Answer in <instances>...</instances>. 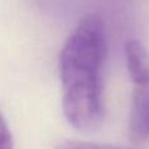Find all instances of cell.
Segmentation results:
<instances>
[{
  "instance_id": "cell-1",
  "label": "cell",
  "mask_w": 149,
  "mask_h": 149,
  "mask_svg": "<svg viewBox=\"0 0 149 149\" xmlns=\"http://www.w3.org/2000/svg\"><path fill=\"white\" fill-rule=\"evenodd\" d=\"M107 56L105 21L88 15L65 41L59 56L63 113L76 130L92 132L105 120L102 71Z\"/></svg>"
},
{
  "instance_id": "cell-2",
  "label": "cell",
  "mask_w": 149,
  "mask_h": 149,
  "mask_svg": "<svg viewBox=\"0 0 149 149\" xmlns=\"http://www.w3.org/2000/svg\"><path fill=\"white\" fill-rule=\"evenodd\" d=\"M128 131L132 141H149V88L134 89Z\"/></svg>"
},
{
  "instance_id": "cell-3",
  "label": "cell",
  "mask_w": 149,
  "mask_h": 149,
  "mask_svg": "<svg viewBox=\"0 0 149 149\" xmlns=\"http://www.w3.org/2000/svg\"><path fill=\"white\" fill-rule=\"evenodd\" d=\"M128 74L135 88H149V51L137 39H128L124 46Z\"/></svg>"
},
{
  "instance_id": "cell-4",
  "label": "cell",
  "mask_w": 149,
  "mask_h": 149,
  "mask_svg": "<svg viewBox=\"0 0 149 149\" xmlns=\"http://www.w3.org/2000/svg\"><path fill=\"white\" fill-rule=\"evenodd\" d=\"M55 149H132L127 147L113 144H101V143H90V141H76V140H67L59 143Z\"/></svg>"
},
{
  "instance_id": "cell-5",
  "label": "cell",
  "mask_w": 149,
  "mask_h": 149,
  "mask_svg": "<svg viewBox=\"0 0 149 149\" xmlns=\"http://www.w3.org/2000/svg\"><path fill=\"white\" fill-rule=\"evenodd\" d=\"M0 149H13L12 134L1 113H0Z\"/></svg>"
}]
</instances>
